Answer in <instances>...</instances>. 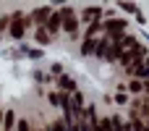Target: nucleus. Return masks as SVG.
I'll return each instance as SVG.
<instances>
[{
  "label": "nucleus",
  "mask_w": 149,
  "mask_h": 131,
  "mask_svg": "<svg viewBox=\"0 0 149 131\" xmlns=\"http://www.w3.org/2000/svg\"><path fill=\"white\" fill-rule=\"evenodd\" d=\"M13 121H16V116H13V110H8V113H3V126H5V129H13Z\"/></svg>",
  "instance_id": "obj_11"
},
{
  "label": "nucleus",
  "mask_w": 149,
  "mask_h": 131,
  "mask_svg": "<svg viewBox=\"0 0 149 131\" xmlns=\"http://www.w3.org/2000/svg\"><path fill=\"white\" fill-rule=\"evenodd\" d=\"M0 126H3V113H0Z\"/></svg>",
  "instance_id": "obj_16"
},
{
  "label": "nucleus",
  "mask_w": 149,
  "mask_h": 131,
  "mask_svg": "<svg viewBox=\"0 0 149 131\" xmlns=\"http://www.w3.org/2000/svg\"><path fill=\"white\" fill-rule=\"evenodd\" d=\"M141 89H144L141 81H131V92H141Z\"/></svg>",
  "instance_id": "obj_14"
},
{
  "label": "nucleus",
  "mask_w": 149,
  "mask_h": 131,
  "mask_svg": "<svg viewBox=\"0 0 149 131\" xmlns=\"http://www.w3.org/2000/svg\"><path fill=\"white\" fill-rule=\"evenodd\" d=\"M60 87H63L65 92H76V84L71 81V76H60Z\"/></svg>",
  "instance_id": "obj_9"
},
{
  "label": "nucleus",
  "mask_w": 149,
  "mask_h": 131,
  "mask_svg": "<svg viewBox=\"0 0 149 131\" xmlns=\"http://www.w3.org/2000/svg\"><path fill=\"white\" fill-rule=\"evenodd\" d=\"M144 55H147V47H144V45H134V47H128V50L120 55V63L131 71V68H134V66H136Z\"/></svg>",
  "instance_id": "obj_1"
},
{
  "label": "nucleus",
  "mask_w": 149,
  "mask_h": 131,
  "mask_svg": "<svg viewBox=\"0 0 149 131\" xmlns=\"http://www.w3.org/2000/svg\"><path fill=\"white\" fill-rule=\"evenodd\" d=\"M24 29H26V18H24V13H13V21H10V37H13V39H24Z\"/></svg>",
  "instance_id": "obj_3"
},
{
  "label": "nucleus",
  "mask_w": 149,
  "mask_h": 131,
  "mask_svg": "<svg viewBox=\"0 0 149 131\" xmlns=\"http://www.w3.org/2000/svg\"><path fill=\"white\" fill-rule=\"evenodd\" d=\"M94 131H113V118H100Z\"/></svg>",
  "instance_id": "obj_7"
},
{
  "label": "nucleus",
  "mask_w": 149,
  "mask_h": 131,
  "mask_svg": "<svg viewBox=\"0 0 149 131\" xmlns=\"http://www.w3.org/2000/svg\"><path fill=\"white\" fill-rule=\"evenodd\" d=\"M37 42L39 45H50V32L47 29H37Z\"/></svg>",
  "instance_id": "obj_8"
},
{
  "label": "nucleus",
  "mask_w": 149,
  "mask_h": 131,
  "mask_svg": "<svg viewBox=\"0 0 149 131\" xmlns=\"http://www.w3.org/2000/svg\"><path fill=\"white\" fill-rule=\"evenodd\" d=\"M60 26H63V13H55V11H52V13H50V18H47V32H50V34H55Z\"/></svg>",
  "instance_id": "obj_5"
},
{
  "label": "nucleus",
  "mask_w": 149,
  "mask_h": 131,
  "mask_svg": "<svg viewBox=\"0 0 149 131\" xmlns=\"http://www.w3.org/2000/svg\"><path fill=\"white\" fill-rule=\"evenodd\" d=\"M144 87H147V89H149V81H147V84H144Z\"/></svg>",
  "instance_id": "obj_17"
},
{
  "label": "nucleus",
  "mask_w": 149,
  "mask_h": 131,
  "mask_svg": "<svg viewBox=\"0 0 149 131\" xmlns=\"http://www.w3.org/2000/svg\"><path fill=\"white\" fill-rule=\"evenodd\" d=\"M63 29H65L68 34H76V32H79V21H76V16H73L71 8L63 11Z\"/></svg>",
  "instance_id": "obj_4"
},
{
  "label": "nucleus",
  "mask_w": 149,
  "mask_h": 131,
  "mask_svg": "<svg viewBox=\"0 0 149 131\" xmlns=\"http://www.w3.org/2000/svg\"><path fill=\"white\" fill-rule=\"evenodd\" d=\"M50 131H68V126H65V121H55L50 126Z\"/></svg>",
  "instance_id": "obj_12"
},
{
  "label": "nucleus",
  "mask_w": 149,
  "mask_h": 131,
  "mask_svg": "<svg viewBox=\"0 0 149 131\" xmlns=\"http://www.w3.org/2000/svg\"><path fill=\"white\" fill-rule=\"evenodd\" d=\"M16 131H29V123H26V121H18V123H16Z\"/></svg>",
  "instance_id": "obj_15"
},
{
  "label": "nucleus",
  "mask_w": 149,
  "mask_h": 131,
  "mask_svg": "<svg viewBox=\"0 0 149 131\" xmlns=\"http://www.w3.org/2000/svg\"><path fill=\"white\" fill-rule=\"evenodd\" d=\"M97 16H102L100 8H86V11H84V18H86V21H94Z\"/></svg>",
  "instance_id": "obj_10"
},
{
  "label": "nucleus",
  "mask_w": 149,
  "mask_h": 131,
  "mask_svg": "<svg viewBox=\"0 0 149 131\" xmlns=\"http://www.w3.org/2000/svg\"><path fill=\"white\" fill-rule=\"evenodd\" d=\"M50 8H37V11H31V21L34 24H47V18H50Z\"/></svg>",
  "instance_id": "obj_6"
},
{
  "label": "nucleus",
  "mask_w": 149,
  "mask_h": 131,
  "mask_svg": "<svg viewBox=\"0 0 149 131\" xmlns=\"http://www.w3.org/2000/svg\"><path fill=\"white\" fill-rule=\"evenodd\" d=\"M97 32H100V24H97V21H94V24H92V26H89V32H86V37H94V34H97Z\"/></svg>",
  "instance_id": "obj_13"
},
{
  "label": "nucleus",
  "mask_w": 149,
  "mask_h": 131,
  "mask_svg": "<svg viewBox=\"0 0 149 131\" xmlns=\"http://www.w3.org/2000/svg\"><path fill=\"white\" fill-rule=\"evenodd\" d=\"M105 32H107L110 39H120L123 32H126V21H123V18H113V21L105 24Z\"/></svg>",
  "instance_id": "obj_2"
}]
</instances>
